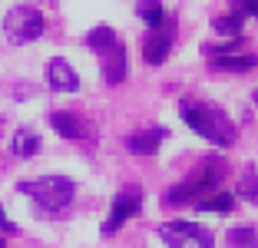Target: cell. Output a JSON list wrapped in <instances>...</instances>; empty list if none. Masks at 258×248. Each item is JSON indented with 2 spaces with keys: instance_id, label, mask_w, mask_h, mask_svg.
<instances>
[{
  "instance_id": "5bb4252c",
  "label": "cell",
  "mask_w": 258,
  "mask_h": 248,
  "mask_svg": "<svg viewBox=\"0 0 258 248\" xmlns=\"http://www.w3.org/2000/svg\"><path fill=\"white\" fill-rule=\"evenodd\" d=\"M139 17H143L146 23H149V30H159V27H166V23H172V17L162 10L159 0H139Z\"/></svg>"
},
{
  "instance_id": "4fadbf2b",
  "label": "cell",
  "mask_w": 258,
  "mask_h": 248,
  "mask_svg": "<svg viewBox=\"0 0 258 248\" xmlns=\"http://www.w3.org/2000/svg\"><path fill=\"white\" fill-rule=\"evenodd\" d=\"M40 149V136L33 133V129H17V136H14V143H10V152H14L17 159H30L33 152Z\"/></svg>"
},
{
  "instance_id": "7c38bea8",
  "label": "cell",
  "mask_w": 258,
  "mask_h": 248,
  "mask_svg": "<svg viewBox=\"0 0 258 248\" xmlns=\"http://www.w3.org/2000/svg\"><path fill=\"white\" fill-rule=\"evenodd\" d=\"M50 126H53L63 139H83V136H86V122L80 119L76 113H67V109L50 113Z\"/></svg>"
},
{
  "instance_id": "9a60e30c",
  "label": "cell",
  "mask_w": 258,
  "mask_h": 248,
  "mask_svg": "<svg viewBox=\"0 0 258 248\" xmlns=\"http://www.w3.org/2000/svg\"><path fill=\"white\" fill-rule=\"evenodd\" d=\"M199 212H232L235 209V196H228V192H212V196H205L196 202Z\"/></svg>"
},
{
  "instance_id": "8fae6325",
  "label": "cell",
  "mask_w": 258,
  "mask_h": 248,
  "mask_svg": "<svg viewBox=\"0 0 258 248\" xmlns=\"http://www.w3.org/2000/svg\"><path fill=\"white\" fill-rule=\"evenodd\" d=\"M162 139H166V129H143V133H133L126 139V146H129V152H136V156H156L159 152V146H162Z\"/></svg>"
},
{
  "instance_id": "277c9868",
  "label": "cell",
  "mask_w": 258,
  "mask_h": 248,
  "mask_svg": "<svg viewBox=\"0 0 258 248\" xmlns=\"http://www.w3.org/2000/svg\"><path fill=\"white\" fill-rule=\"evenodd\" d=\"M86 46L99 56V63H103V80H106L109 86H116V83L126 80V46H122L119 37H116V30H109V27L90 30Z\"/></svg>"
},
{
  "instance_id": "7402d4cb",
  "label": "cell",
  "mask_w": 258,
  "mask_h": 248,
  "mask_svg": "<svg viewBox=\"0 0 258 248\" xmlns=\"http://www.w3.org/2000/svg\"><path fill=\"white\" fill-rule=\"evenodd\" d=\"M0 129H4V119H0Z\"/></svg>"
},
{
  "instance_id": "3957f363",
  "label": "cell",
  "mask_w": 258,
  "mask_h": 248,
  "mask_svg": "<svg viewBox=\"0 0 258 248\" xmlns=\"http://www.w3.org/2000/svg\"><path fill=\"white\" fill-rule=\"evenodd\" d=\"M23 196H30L37 209L43 212H63L76 196V182L67 175H40V179H23L17 185Z\"/></svg>"
},
{
  "instance_id": "30bf717a",
  "label": "cell",
  "mask_w": 258,
  "mask_h": 248,
  "mask_svg": "<svg viewBox=\"0 0 258 248\" xmlns=\"http://www.w3.org/2000/svg\"><path fill=\"white\" fill-rule=\"evenodd\" d=\"M46 83H50V90H56V93H76L80 90L76 70L70 67L67 60H60V56H53L50 67H46Z\"/></svg>"
},
{
  "instance_id": "44dd1931",
  "label": "cell",
  "mask_w": 258,
  "mask_h": 248,
  "mask_svg": "<svg viewBox=\"0 0 258 248\" xmlns=\"http://www.w3.org/2000/svg\"><path fill=\"white\" fill-rule=\"evenodd\" d=\"M0 248H4V238H0Z\"/></svg>"
},
{
  "instance_id": "d6986e66",
  "label": "cell",
  "mask_w": 258,
  "mask_h": 248,
  "mask_svg": "<svg viewBox=\"0 0 258 248\" xmlns=\"http://www.w3.org/2000/svg\"><path fill=\"white\" fill-rule=\"evenodd\" d=\"M232 10L238 17H258V0H232Z\"/></svg>"
},
{
  "instance_id": "8992f818",
  "label": "cell",
  "mask_w": 258,
  "mask_h": 248,
  "mask_svg": "<svg viewBox=\"0 0 258 248\" xmlns=\"http://www.w3.org/2000/svg\"><path fill=\"white\" fill-rule=\"evenodd\" d=\"M159 238L166 241V248H212V232L196 222H162Z\"/></svg>"
},
{
  "instance_id": "e0dca14e",
  "label": "cell",
  "mask_w": 258,
  "mask_h": 248,
  "mask_svg": "<svg viewBox=\"0 0 258 248\" xmlns=\"http://www.w3.org/2000/svg\"><path fill=\"white\" fill-rule=\"evenodd\" d=\"M238 196L248 199V202H258V169L255 165H248L242 172V179H238Z\"/></svg>"
},
{
  "instance_id": "52a82bcc",
  "label": "cell",
  "mask_w": 258,
  "mask_h": 248,
  "mask_svg": "<svg viewBox=\"0 0 258 248\" xmlns=\"http://www.w3.org/2000/svg\"><path fill=\"white\" fill-rule=\"evenodd\" d=\"M139 209H143V192H139V185L122 189L119 196L113 199V209H109L106 222H103V235H116L129 222V218L139 215Z\"/></svg>"
},
{
  "instance_id": "6da1fadb",
  "label": "cell",
  "mask_w": 258,
  "mask_h": 248,
  "mask_svg": "<svg viewBox=\"0 0 258 248\" xmlns=\"http://www.w3.org/2000/svg\"><path fill=\"white\" fill-rule=\"evenodd\" d=\"M179 113H182L185 126L196 129L202 139H209L212 146H232L235 143V122L228 119V113L222 109V106L215 103H202V99H182V106H179Z\"/></svg>"
},
{
  "instance_id": "ffe728a7",
  "label": "cell",
  "mask_w": 258,
  "mask_h": 248,
  "mask_svg": "<svg viewBox=\"0 0 258 248\" xmlns=\"http://www.w3.org/2000/svg\"><path fill=\"white\" fill-rule=\"evenodd\" d=\"M0 232H17V225L10 222L7 215H4V209H0Z\"/></svg>"
},
{
  "instance_id": "9c48e42d",
  "label": "cell",
  "mask_w": 258,
  "mask_h": 248,
  "mask_svg": "<svg viewBox=\"0 0 258 248\" xmlns=\"http://www.w3.org/2000/svg\"><path fill=\"white\" fill-rule=\"evenodd\" d=\"M172 37H175V23H166L159 30H149V37H146V43H143L146 63H152V67L166 63L169 50H172Z\"/></svg>"
},
{
  "instance_id": "7a4b0ae2",
  "label": "cell",
  "mask_w": 258,
  "mask_h": 248,
  "mask_svg": "<svg viewBox=\"0 0 258 248\" xmlns=\"http://www.w3.org/2000/svg\"><path fill=\"white\" fill-rule=\"evenodd\" d=\"M222 175H225V162L222 159H205L202 162V169H199L192 179H185V182H179V185H172L166 192V199L162 202L166 205H185V202H199V199H205V196H212V192H219V182H222Z\"/></svg>"
},
{
  "instance_id": "ba28073f",
  "label": "cell",
  "mask_w": 258,
  "mask_h": 248,
  "mask_svg": "<svg viewBox=\"0 0 258 248\" xmlns=\"http://www.w3.org/2000/svg\"><path fill=\"white\" fill-rule=\"evenodd\" d=\"M209 60L215 70H228V73H248L258 67L255 53H238V40H228L222 46H209Z\"/></svg>"
},
{
  "instance_id": "5b68a950",
  "label": "cell",
  "mask_w": 258,
  "mask_h": 248,
  "mask_svg": "<svg viewBox=\"0 0 258 248\" xmlns=\"http://www.w3.org/2000/svg\"><path fill=\"white\" fill-rule=\"evenodd\" d=\"M46 30V20L40 10L33 7H14L7 17H4V33H7L10 43H33V40H40Z\"/></svg>"
},
{
  "instance_id": "ac0fdd59",
  "label": "cell",
  "mask_w": 258,
  "mask_h": 248,
  "mask_svg": "<svg viewBox=\"0 0 258 248\" xmlns=\"http://www.w3.org/2000/svg\"><path fill=\"white\" fill-rule=\"evenodd\" d=\"M242 20L245 17H238L235 10H232V14H225V17H215V30L225 33V37H232V40H238L242 37Z\"/></svg>"
},
{
  "instance_id": "2e32d148",
  "label": "cell",
  "mask_w": 258,
  "mask_h": 248,
  "mask_svg": "<svg viewBox=\"0 0 258 248\" xmlns=\"http://www.w3.org/2000/svg\"><path fill=\"white\" fill-rule=\"evenodd\" d=\"M228 245L232 248H258V232L251 225H238L228 232Z\"/></svg>"
}]
</instances>
